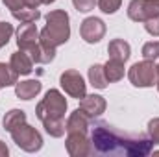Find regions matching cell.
Returning <instances> with one entry per match:
<instances>
[{
	"instance_id": "9c48e42d",
	"label": "cell",
	"mask_w": 159,
	"mask_h": 157,
	"mask_svg": "<svg viewBox=\"0 0 159 157\" xmlns=\"http://www.w3.org/2000/svg\"><path fill=\"white\" fill-rule=\"evenodd\" d=\"M65 146L69 155L72 157H85L93 154V144L87 139V133H67Z\"/></svg>"
},
{
	"instance_id": "7402d4cb",
	"label": "cell",
	"mask_w": 159,
	"mask_h": 157,
	"mask_svg": "<svg viewBox=\"0 0 159 157\" xmlns=\"http://www.w3.org/2000/svg\"><path fill=\"white\" fill-rule=\"evenodd\" d=\"M4 2V6L7 7V9H11V11H17V9H20V7H39L41 2L39 0H2Z\"/></svg>"
},
{
	"instance_id": "ba28073f",
	"label": "cell",
	"mask_w": 159,
	"mask_h": 157,
	"mask_svg": "<svg viewBox=\"0 0 159 157\" xmlns=\"http://www.w3.org/2000/svg\"><path fill=\"white\" fill-rule=\"evenodd\" d=\"M80 35L89 44L100 43L106 35V22L98 17H87L80 26Z\"/></svg>"
},
{
	"instance_id": "44dd1931",
	"label": "cell",
	"mask_w": 159,
	"mask_h": 157,
	"mask_svg": "<svg viewBox=\"0 0 159 157\" xmlns=\"http://www.w3.org/2000/svg\"><path fill=\"white\" fill-rule=\"evenodd\" d=\"M17 81H19V74L11 69V65L0 63V89H2V87L17 85Z\"/></svg>"
},
{
	"instance_id": "8992f818",
	"label": "cell",
	"mask_w": 159,
	"mask_h": 157,
	"mask_svg": "<svg viewBox=\"0 0 159 157\" xmlns=\"http://www.w3.org/2000/svg\"><path fill=\"white\" fill-rule=\"evenodd\" d=\"M159 15V0H131L128 6V17L135 22H144Z\"/></svg>"
},
{
	"instance_id": "5bb4252c",
	"label": "cell",
	"mask_w": 159,
	"mask_h": 157,
	"mask_svg": "<svg viewBox=\"0 0 159 157\" xmlns=\"http://www.w3.org/2000/svg\"><path fill=\"white\" fill-rule=\"evenodd\" d=\"M43 85L39 79H26V81H17L15 85V94L20 100H32L41 92Z\"/></svg>"
},
{
	"instance_id": "52a82bcc",
	"label": "cell",
	"mask_w": 159,
	"mask_h": 157,
	"mask_svg": "<svg viewBox=\"0 0 159 157\" xmlns=\"http://www.w3.org/2000/svg\"><path fill=\"white\" fill-rule=\"evenodd\" d=\"M59 83L63 87V91L70 96V98H78L81 100L85 94H87V85L81 78L78 70H65L61 76H59Z\"/></svg>"
},
{
	"instance_id": "4dcf8cb0",
	"label": "cell",
	"mask_w": 159,
	"mask_h": 157,
	"mask_svg": "<svg viewBox=\"0 0 159 157\" xmlns=\"http://www.w3.org/2000/svg\"><path fill=\"white\" fill-rule=\"evenodd\" d=\"M157 79H159V65H157Z\"/></svg>"
},
{
	"instance_id": "5b68a950",
	"label": "cell",
	"mask_w": 159,
	"mask_h": 157,
	"mask_svg": "<svg viewBox=\"0 0 159 157\" xmlns=\"http://www.w3.org/2000/svg\"><path fill=\"white\" fill-rule=\"evenodd\" d=\"M128 79L135 87H152L157 83V65L152 59H143L128 70Z\"/></svg>"
},
{
	"instance_id": "ac0fdd59",
	"label": "cell",
	"mask_w": 159,
	"mask_h": 157,
	"mask_svg": "<svg viewBox=\"0 0 159 157\" xmlns=\"http://www.w3.org/2000/svg\"><path fill=\"white\" fill-rule=\"evenodd\" d=\"M24 122H26V113L22 109H11L4 117V129L6 131H13L17 126L24 124Z\"/></svg>"
},
{
	"instance_id": "4fadbf2b",
	"label": "cell",
	"mask_w": 159,
	"mask_h": 157,
	"mask_svg": "<svg viewBox=\"0 0 159 157\" xmlns=\"http://www.w3.org/2000/svg\"><path fill=\"white\" fill-rule=\"evenodd\" d=\"M9 65H11V69H13L19 76H28V74L34 70V61H32V57L28 56V52H24V50H19V52L11 54Z\"/></svg>"
},
{
	"instance_id": "ffe728a7",
	"label": "cell",
	"mask_w": 159,
	"mask_h": 157,
	"mask_svg": "<svg viewBox=\"0 0 159 157\" xmlns=\"http://www.w3.org/2000/svg\"><path fill=\"white\" fill-rule=\"evenodd\" d=\"M13 13V17L17 19V20H20V22H35V20H39L41 19V11L39 7H20V9H17V11H11Z\"/></svg>"
},
{
	"instance_id": "7c38bea8",
	"label": "cell",
	"mask_w": 159,
	"mask_h": 157,
	"mask_svg": "<svg viewBox=\"0 0 159 157\" xmlns=\"http://www.w3.org/2000/svg\"><path fill=\"white\" fill-rule=\"evenodd\" d=\"M65 128H67V133H87L91 128V118L78 107L76 111L70 113Z\"/></svg>"
},
{
	"instance_id": "f546056e",
	"label": "cell",
	"mask_w": 159,
	"mask_h": 157,
	"mask_svg": "<svg viewBox=\"0 0 159 157\" xmlns=\"http://www.w3.org/2000/svg\"><path fill=\"white\" fill-rule=\"evenodd\" d=\"M41 4H54V2H56V0H39Z\"/></svg>"
},
{
	"instance_id": "277c9868",
	"label": "cell",
	"mask_w": 159,
	"mask_h": 157,
	"mask_svg": "<svg viewBox=\"0 0 159 157\" xmlns=\"http://www.w3.org/2000/svg\"><path fill=\"white\" fill-rule=\"evenodd\" d=\"M9 133H11L13 142L20 150H24V152L34 154V152H39L41 148H43V137H41V133L35 128H32L30 124H26V122L20 124V126H17Z\"/></svg>"
},
{
	"instance_id": "d4e9b609",
	"label": "cell",
	"mask_w": 159,
	"mask_h": 157,
	"mask_svg": "<svg viewBox=\"0 0 159 157\" xmlns=\"http://www.w3.org/2000/svg\"><path fill=\"white\" fill-rule=\"evenodd\" d=\"M13 35V26L9 22H0V48H4Z\"/></svg>"
},
{
	"instance_id": "8fae6325",
	"label": "cell",
	"mask_w": 159,
	"mask_h": 157,
	"mask_svg": "<svg viewBox=\"0 0 159 157\" xmlns=\"http://www.w3.org/2000/svg\"><path fill=\"white\" fill-rule=\"evenodd\" d=\"M106 107H107L106 98L100 96V94H85V96L80 100V109H81L89 118L100 117V115L106 111Z\"/></svg>"
},
{
	"instance_id": "d6986e66",
	"label": "cell",
	"mask_w": 159,
	"mask_h": 157,
	"mask_svg": "<svg viewBox=\"0 0 159 157\" xmlns=\"http://www.w3.org/2000/svg\"><path fill=\"white\" fill-rule=\"evenodd\" d=\"M89 83L94 89H106L107 87V79L104 74V65H93L89 69Z\"/></svg>"
},
{
	"instance_id": "f1b7e54d",
	"label": "cell",
	"mask_w": 159,
	"mask_h": 157,
	"mask_svg": "<svg viewBox=\"0 0 159 157\" xmlns=\"http://www.w3.org/2000/svg\"><path fill=\"white\" fill-rule=\"evenodd\" d=\"M7 154H9V150H7L6 142H2V141H0V157H6Z\"/></svg>"
},
{
	"instance_id": "1f68e13d",
	"label": "cell",
	"mask_w": 159,
	"mask_h": 157,
	"mask_svg": "<svg viewBox=\"0 0 159 157\" xmlns=\"http://www.w3.org/2000/svg\"><path fill=\"white\" fill-rule=\"evenodd\" d=\"M156 85H157V91H159V79H157V83H156Z\"/></svg>"
},
{
	"instance_id": "4316f807",
	"label": "cell",
	"mask_w": 159,
	"mask_h": 157,
	"mask_svg": "<svg viewBox=\"0 0 159 157\" xmlns=\"http://www.w3.org/2000/svg\"><path fill=\"white\" fill-rule=\"evenodd\" d=\"M72 4H74V7L78 9L80 13H89V11L94 9L96 0H72Z\"/></svg>"
},
{
	"instance_id": "484cf974",
	"label": "cell",
	"mask_w": 159,
	"mask_h": 157,
	"mask_svg": "<svg viewBox=\"0 0 159 157\" xmlns=\"http://www.w3.org/2000/svg\"><path fill=\"white\" fill-rule=\"evenodd\" d=\"M143 24H144V30H146L150 35L159 37V15H157V17H152V19H148V20H144Z\"/></svg>"
},
{
	"instance_id": "83f0119b",
	"label": "cell",
	"mask_w": 159,
	"mask_h": 157,
	"mask_svg": "<svg viewBox=\"0 0 159 157\" xmlns=\"http://www.w3.org/2000/svg\"><path fill=\"white\" fill-rule=\"evenodd\" d=\"M148 135L154 144H159V118H152L148 122Z\"/></svg>"
},
{
	"instance_id": "2e32d148",
	"label": "cell",
	"mask_w": 159,
	"mask_h": 157,
	"mask_svg": "<svg viewBox=\"0 0 159 157\" xmlns=\"http://www.w3.org/2000/svg\"><path fill=\"white\" fill-rule=\"evenodd\" d=\"M107 52H109V59H117L122 63H126L131 56V48L124 39H113L107 46Z\"/></svg>"
},
{
	"instance_id": "30bf717a",
	"label": "cell",
	"mask_w": 159,
	"mask_h": 157,
	"mask_svg": "<svg viewBox=\"0 0 159 157\" xmlns=\"http://www.w3.org/2000/svg\"><path fill=\"white\" fill-rule=\"evenodd\" d=\"M39 43V30L34 22H22L17 30V46L19 50L28 52L34 44Z\"/></svg>"
},
{
	"instance_id": "6da1fadb",
	"label": "cell",
	"mask_w": 159,
	"mask_h": 157,
	"mask_svg": "<svg viewBox=\"0 0 159 157\" xmlns=\"http://www.w3.org/2000/svg\"><path fill=\"white\" fill-rule=\"evenodd\" d=\"M91 144L93 152L128 157H144L154 148L152 139H146L143 133H124L107 122H94L91 126Z\"/></svg>"
},
{
	"instance_id": "cb8c5ba5",
	"label": "cell",
	"mask_w": 159,
	"mask_h": 157,
	"mask_svg": "<svg viewBox=\"0 0 159 157\" xmlns=\"http://www.w3.org/2000/svg\"><path fill=\"white\" fill-rule=\"evenodd\" d=\"M143 57L144 59H157L159 57V41H150L143 44Z\"/></svg>"
},
{
	"instance_id": "7a4b0ae2",
	"label": "cell",
	"mask_w": 159,
	"mask_h": 157,
	"mask_svg": "<svg viewBox=\"0 0 159 157\" xmlns=\"http://www.w3.org/2000/svg\"><path fill=\"white\" fill-rule=\"evenodd\" d=\"M65 111H67V100L57 89H50L44 98L41 100L35 107V115L43 122L44 131L50 137H63L67 128H65Z\"/></svg>"
},
{
	"instance_id": "3957f363",
	"label": "cell",
	"mask_w": 159,
	"mask_h": 157,
	"mask_svg": "<svg viewBox=\"0 0 159 157\" xmlns=\"http://www.w3.org/2000/svg\"><path fill=\"white\" fill-rule=\"evenodd\" d=\"M46 26L39 32V41L50 48L65 44L70 37V19L65 9H54L46 17Z\"/></svg>"
},
{
	"instance_id": "e0dca14e",
	"label": "cell",
	"mask_w": 159,
	"mask_h": 157,
	"mask_svg": "<svg viewBox=\"0 0 159 157\" xmlns=\"http://www.w3.org/2000/svg\"><path fill=\"white\" fill-rule=\"evenodd\" d=\"M104 74H106L107 83L120 81V79L124 78V63L122 61H117V59H109L104 65Z\"/></svg>"
},
{
	"instance_id": "9a60e30c",
	"label": "cell",
	"mask_w": 159,
	"mask_h": 157,
	"mask_svg": "<svg viewBox=\"0 0 159 157\" xmlns=\"http://www.w3.org/2000/svg\"><path fill=\"white\" fill-rule=\"evenodd\" d=\"M28 56L32 57L34 63H37V65H46V63L54 61V57H56V48H50V46L43 44L39 41L37 44H34V46L28 50Z\"/></svg>"
},
{
	"instance_id": "603a6c76",
	"label": "cell",
	"mask_w": 159,
	"mask_h": 157,
	"mask_svg": "<svg viewBox=\"0 0 159 157\" xmlns=\"http://www.w3.org/2000/svg\"><path fill=\"white\" fill-rule=\"evenodd\" d=\"M96 4H98L100 11H104V13L111 15V13H117V11L120 9L122 0H96Z\"/></svg>"
}]
</instances>
